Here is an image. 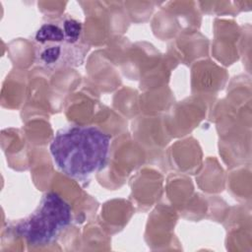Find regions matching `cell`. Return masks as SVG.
Instances as JSON below:
<instances>
[{
    "mask_svg": "<svg viewBox=\"0 0 252 252\" xmlns=\"http://www.w3.org/2000/svg\"><path fill=\"white\" fill-rule=\"evenodd\" d=\"M110 141V136L97 127L71 125L56 132L49 151L59 170L82 179L106 165Z\"/></svg>",
    "mask_w": 252,
    "mask_h": 252,
    "instance_id": "6da1fadb",
    "label": "cell"
},
{
    "mask_svg": "<svg viewBox=\"0 0 252 252\" xmlns=\"http://www.w3.org/2000/svg\"><path fill=\"white\" fill-rule=\"evenodd\" d=\"M72 221L70 205L55 192L45 193L37 208L16 225V232L31 245L51 243Z\"/></svg>",
    "mask_w": 252,
    "mask_h": 252,
    "instance_id": "7a4b0ae2",
    "label": "cell"
},
{
    "mask_svg": "<svg viewBox=\"0 0 252 252\" xmlns=\"http://www.w3.org/2000/svg\"><path fill=\"white\" fill-rule=\"evenodd\" d=\"M34 41L39 44V46L50 44H69L66 40L62 23L61 25L54 23L42 24L34 34Z\"/></svg>",
    "mask_w": 252,
    "mask_h": 252,
    "instance_id": "3957f363",
    "label": "cell"
},
{
    "mask_svg": "<svg viewBox=\"0 0 252 252\" xmlns=\"http://www.w3.org/2000/svg\"><path fill=\"white\" fill-rule=\"evenodd\" d=\"M69 46L71 44H50L40 46L36 52V57L38 62L45 67L51 68L60 63L66 61L67 52L69 51Z\"/></svg>",
    "mask_w": 252,
    "mask_h": 252,
    "instance_id": "277c9868",
    "label": "cell"
},
{
    "mask_svg": "<svg viewBox=\"0 0 252 252\" xmlns=\"http://www.w3.org/2000/svg\"><path fill=\"white\" fill-rule=\"evenodd\" d=\"M66 40L69 44L77 43L82 36V24L72 18H66L62 21Z\"/></svg>",
    "mask_w": 252,
    "mask_h": 252,
    "instance_id": "5b68a950",
    "label": "cell"
}]
</instances>
